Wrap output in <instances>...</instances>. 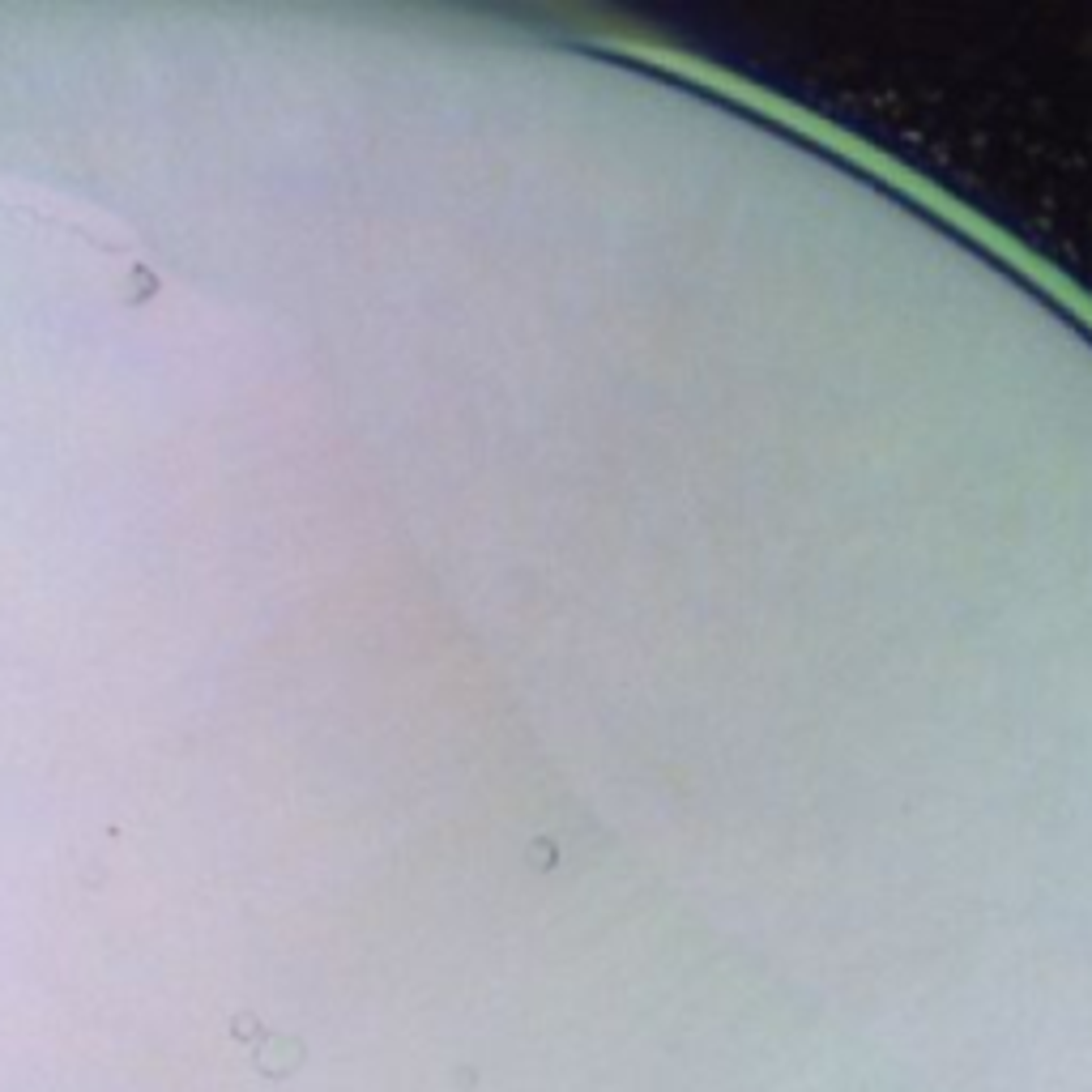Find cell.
<instances>
[{
	"instance_id": "1",
	"label": "cell",
	"mask_w": 1092,
	"mask_h": 1092,
	"mask_svg": "<svg viewBox=\"0 0 1092 1092\" xmlns=\"http://www.w3.org/2000/svg\"><path fill=\"white\" fill-rule=\"evenodd\" d=\"M231 1037H235V1041H265L269 1032H265V1025H261V1016L239 1012V1016L231 1020Z\"/></svg>"
}]
</instances>
